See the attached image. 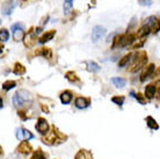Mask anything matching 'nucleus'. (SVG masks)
I'll use <instances>...</instances> for the list:
<instances>
[{"mask_svg":"<svg viewBox=\"0 0 160 159\" xmlns=\"http://www.w3.org/2000/svg\"><path fill=\"white\" fill-rule=\"evenodd\" d=\"M35 55L42 56V57L47 58V59H51V58H52V51H51V49H50V48H47V47H43V48L37 49L36 51H35Z\"/></svg>","mask_w":160,"mask_h":159,"instance_id":"obj_15","label":"nucleus"},{"mask_svg":"<svg viewBox=\"0 0 160 159\" xmlns=\"http://www.w3.org/2000/svg\"><path fill=\"white\" fill-rule=\"evenodd\" d=\"M0 153H1V147H0Z\"/></svg>","mask_w":160,"mask_h":159,"instance_id":"obj_37","label":"nucleus"},{"mask_svg":"<svg viewBox=\"0 0 160 159\" xmlns=\"http://www.w3.org/2000/svg\"><path fill=\"white\" fill-rule=\"evenodd\" d=\"M30 159H45V156H44V153L41 150H37V151L34 152V155L32 156Z\"/></svg>","mask_w":160,"mask_h":159,"instance_id":"obj_31","label":"nucleus"},{"mask_svg":"<svg viewBox=\"0 0 160 159\" xmlns=\"http://www.w3.org/2000/svg\"><path fill=\"white\" fill-rule=\"evenodd\" d=\"M124 100H125V98L122 95H118V96H112V101L114 102L115 105H117V106H122V105L124 104Z\"/></svg>","mask_w":160,"mask_h":159,"instance_id":"obj_29","label":"nucleus"},{"mask_svg":"<svg viewBox=\"0 0 160 159\" xmlns=\"http://www.w3.org/2000/svg\"><path fill=\"white\" fill-rule=\"evenodd\" d=\"M36 38H37V34L35 33L34 28H30L29 32L27 33V34H24L22 41H23L24 45H26L27 48H32V47L36 44Z\"/></svg>","mask_w":160,"mask_h":159,"instance_id":"obj_5","label":"nucleus"},{"mask_svg":"<svg viewBox=\"0 0 160 159\" xmlns=\"http://www.w3.org/2000/svg\"><path fill=\"white\" fill-rule=\"evenodd\" d=\"M157 90H159V86H157L156 87V85H153V84L148 85V86L145 87V96H146L148 100L153 99V98L156 96Z\"/></svg>","mask_w":160,"mask_h":159,"instance_id":"obj_14","label":"nucleus"},{"mask_svg":"<svg viewBox=\"0 0 160 159\" xmlns=\"http://www.w3.org/2000/svg\"><path fill=\"white\" fill-rule=\"evenodd\" d=\"M23 1H29V0H23Z\"/></svg>","mask_w":160,"mask_h":159,"instance_id":"obj_38","label":"nucleus"},{"mask_svg":"<svg viewBox=\"0 0 160 159\" xmlns=\"http://www.w3.org/2000/svg\"><path fill=\"white\" fill-rule=\"evenodd\" d=\"M87 70L89 72H92V73H95V72L100 71V66H99V65H98L95 62H88Z\"/></svg>","mask_w":160,"mask_h":159,"instance_id":"obj_26","label":"nucleus"},{"mask_svg":"<svg viewBox=\"0 0 160 159\" xmlns=\"http://www.w3.org/2000/svg\"><path fill=\"white\" fill-rule=\"evenodd\" d=\"M146 123H148V127H150L152 130H158L159 129V126H158L156 120L153 119L152 116H148L146 117Z\"/></svg>","mask_w":160,"mask_h":159,"instance_id":"obj_23","label":"nucleus"},{"mask_svg":"<svg viewBox=\"0 0 160 159\" xmlns=\"http://www.w3.org/2000/svg\"><path fill=\"white\" fill-rule=\"evenodd\" d=\"M32 95L30 93L24 90H21V91L16 92L14 96H13V104L15 107H22L26 102H32Z\"/></svg>","mask_w":160,"mask_h":159,"instance_id":"obj_4","label":"nucleus"},{"mask_svg":"<svg viewBox=\"0 0 160 159\" xmlns=\"http://www.w3.org/2000/svg\"><path fill=\"white\" fill-rule=\"evenodd\" d=\"M74 105H76V107L79 108V109H85V108H87L88 106L91 105V99H89V98H84V96H79V98L76 99Z\"/></svg>","mask_w":160,"mask_h":159,"instance_id":"obj_11","label":"nucleus"},{"mask_svg":"<svg viewBox=\"0 0 160 159\" xmlns=\"http://www.w3.org/2000/svg\"><path fill=\"white\" fill-rule=\"evenodd\" d=\"M36 130L42 135H45L49 131V124L47 122V120L43 117H38L36 123Z\"/></svg>","mask_w":160,"mask_h":159,"instance_id":"obj_9","label":"nucleus"},{"mask_svg":"<svg viewBox=\"0 0 160 159\" xmlns=\"http://www.w3.org/2000/svg\"><path fill=\"white\" fill-rule=\"evenodd\" d=\"M55 35H56V30H49V32L44 33L43 35L40 37V43L44 44L47 43V42H49V41H51L53 37H55Z\"/></svg>","mask_w":160,"mask_h":159,"instance_id":"obj_16","label":"nucleus"},{"mask_svg":"<svg viewBox=\"0 0 160 159\" xmlns=\"http://www.w3.org/2000/svg\"><path fill=\"white\" fill-rule=\"evenodd\" d=\"M66 138L68 137L62 135L56 128H52L50 131H48L45 134V136L43 137V142L45 144H48V145H57V144L65 142Z\"/></svg>","mask_w":160,"mask_h":159,"instance_id":"obj_2","label":"nucleus"},{"mask_svg":"<svg viewBox=\"0 0 160 159\" xmlns=\"http://www.w3.org/2000/svg\"><path fill=\"white\" fill-rule=\"evenodd\" d=\"M2 48H4V45H2V44H0V54L2 52Z\"/></svg>","mask_w":160,"mask_h":159,"instance_id":"obj_35","label":"nucleus"},{"mask_svg":"<svg viewBox=\"0 0 160 159\" xmlns=\"http://www.w3.org/2000/svg\"><path fill=\"white\" fill-rule=\"evenodd\" d=\"M138 4L142 6H151L153 4L152 0H138Z\"/></svg>","mask_w":160,"mask_h":159,"instance_id":"obj_33","label":"nucleus"},{"mask_svg":"<svg viewBox=\"0 0 160 159\" xmlns=\"http://www.w3.org/2000/svg\"><path fill=\"white\" fill-rule=\"evenodd\" d=\"M150 33H151V27L148 26V24H144V26H142L138 29L137 36H138V38H145V37H148V35Z\"/></svg>","mask_w":160,"mask_h":159,"instance_id":"obj_17","label":"nucleus"},{"mask_svg":"<svg viewBox=\"0 0 160 159\" xmlns=\"http://www.w3.org/2000/svg\"><path fill=\"white\" fill-rule=\"evenodd\" d=\"M92 1H93V3H95V1H96V0H92Z\"/></svg>","mask_w":160,"mask_h":159,"instance_id":"obj_36","label":"nucleus"},{"mask_svg":"<svg viewBox=\"0 0 160 159\" xmlns=\"http://www.w3.org/2000/svg\"><path fill=\"white\" fill-rule=\"evenodd\" d=\"M157 20H158L157 16H148V19H146V21H145V24H148V26H150V27H152Z\"/></svg>","mask_w":160,"mask_h":159,"instance_id":"obj_32","label":"nucleus"},{"mask_svg":"<svg viewBox=\"0 0 160 159\" xmlns=\"http://www.w3.org/2000/svg\"><path fill=\"white\" fill-rule=\"evenodd\" d=\"M106 34V29L101 26H95L92 30V41L93 42H98L101 37H103V35Z\"/></svg>","mask_w":160,"mask_h":159,"instance_id":"obj_10","label":"nucleus"},{"mask_svg":"<svg viewBox=\"0 0 160 159\" xmlns=\"http://www.w3.org/2000/svg\"><path fill=\"white\" fill-rule=\"evenodd\" d=\"M74 159H93V156L88 150H80L76 155Z\"/></svg>","mask_w":160,"mask_h":159,"instance_id":"obj_19","label":"nucleus"},{"mask_svg":"<svg viewBox=\"0 0 160 159\" xmlns=\"http://www.w3.org/2000/svg\"><path fill=\"white\" fill-rule=\"evenodd\" d=\"M15 6H16V3L14 0H9L7 3H5L4 6H2V14L6 16L11 15L13 12V9L15 8Z\"/></svg>","mask_w":160,"mask_h":159,"instance_id":"obj_13","label":"nucleus"},{"mask_svg":"<svg viewBox=\"0 0 160 159\" xmlns=\"http://www.w3.org/2000/svg\"><path fill=\"white\" fill-rule=\"evenodd\" d=\"M0 23H1V20H0Z\"/></svg>","mask_w":160,"mask_h":159,"instance_id":"obj_39","label":"nucleus"},{"mask_svg":"<svg viewBox=\"0 0 160 159\" xmlns=\"http://www.w3.org/2000/svg\"><path fill=\"white\" fill-rule=\"evenodd\" d=\"M72 100V93L70 91H64L60 94V101L64 105H68Z\"/></svg>","mask_w":160,"mask_h":159,"instance_id":"obj_18","label":"nucleus"},{"mask_svg":"<svg viewBox=\"0 0 160 159\" xmlns=\"http://www.w3.org/2000/svg\"><path fill=\"white\" fill-rule=\"evenodd\" d=\"M16 86V81L15 80H7V81H5L2 84V90L5 91H9V90H12Z\"/></svg>","mask_w":160,"mask_h":159,"instance_id":"obj_25","label":"nucleus"},{"mask_svg":"<svg viewBox=\"0 0 160 159\" xmlns=\"http://www.w3.org/2000/svg\"><path fill=\"white\" fill-rule=\"evenodd\" d=\"M131 95L135 96V98L139 101L140 105H145V102H146V101H145V98L143 96V94H142V93H139V92H138V93H136V94H135L133 92H131Z\"/></svg>","mask_w":160,"mask_h":159,"instance_id":"obj_30","label":"nucleus"},{"mask_svg":"<svg viewBox=\"0 0 160 159\" xmlns=\"http://www.w3.org/2000/svg\"><path fill=\"white\" fill-rule=\"evenodd\" d=\"M16 150H18V152L22 153V155H29L32 151V147L27 141H23V142H21L19 146L16 147Z\"/></svg>","mask_w":160,"mask_h":159,"instance_id":"obj_12","label":"nucleus"},{"mask_svg":"<svg viewBox=\"0 0 160 159\" xmlns=\"http://www.w3.org/2000/svg\"><path fill=\"white\" fill-rule=\"evenodd\" d=\"M65 78L70 81V83H79L80 80L79 78H78V76L76 74V72L73 71H68L66 72V74H65Z\"/></svg>","mask_w":160,"mask_h":159,"instance_id":"obj_22","label":"nucleus"},{"mask_svg":"<svg viewBox=\"0 0 160 159\" xmlns=\"http://www.w3.org/2000/svg\"><path fill=\"white\" fill-rule=\"evenodd\" d=\"M156 70V65L153 63L148 64V65H145L144 66V70L142 72V74H140V81H146V79L148 78H151L153 76V72Z\"/></svg>","mask_w":160,"mask_h":159,"instance_id":"obj_8","label":"nucleus"},{"mask_svg":"<svg viewBox=\"0 0 160 159\" xmlns=\"http://www.w3.org/2000/svg\"><path fill=\"white\" fill-rule=\"evenodd\" d=\"M15 135L16 138L19 139V141H22V142L34 138V135H32V132L29 131L28 129H24V128H18L15 130Z\"/></svg>","mask_w":160,"mask_h":159,"instance_id":"obj_7","label":"nucleus"},{"mask_svg":"<svg viewBox=\"0 0 160 159\" xmlns=\"http://www.w3.org/2000/svg\"><path fill=\"white\" fill-rule=\"evenodd\" d=\"M4 107V101H2V98L0 96V109Z\"/></svg>","mask_w":160,"mask_h":159,"instance_id":"obj_34","label":"nucleus"},{"mask_svg":"<svg viewBox=\"0 0 160 159\" xmlns=\"http://www.w3.org/2000/svg\"><path fill=\"white\" fill-rule=\"evenodd\" d=\"M73 7V0H64V13L68 14L72 11Z\"/></svg>","mask_w":160,"mask_h":159,"instance_id":"obj_27","label":"nucleus"},{"mask_svg":"<svg viewBox=\"0 0 160 159\" xmlns=\"http://www.w3.org/2000/svg\"><path fill=\"white\" fill-rule=\"evenodd\" d=\"M112 83L116 86L117 88H123L125 86V79L124 78H120V77H115V78H112Z\"/></svg>","mask_w":160,"mask_h":159,"instance_id":"obj_21","label":"nucleus"},{"mask_svg":"<svg viewBox=\"0 0 160 159\" xmlns=\"http://www.w3.org/2000/svg\"><path fill=\"white\" fill-rule=\"evenodd\" d=\"M136 35L132 33H127L124 35H116L112 42V49H115L116 47L118 48H125L129 45H132L136 41Z\"/></svg>","mask_w":160,"mask_h":159,"instance_id":"obj_1","label":"nucleus"},{"mask_svg":"<svg viewBox=\"0 0 160 159\" xmlns=\"http://www.w3.org/2000/svg\"><path fill=\"white\" fill-rule=\"evenodd\" d=\"M8 38H9V32H8L7 29H1L0 30V41L1 42H6V41H8Z\"/></svg>","mask_w":160,"mask_h":159,"instance_id":"obj_28","label":"nucleus"},{"mask_svg":"<svg viewBox=\"0 0 160 159\" xmlns=\"http://www.w3.org/2000/svg\"><path fill=\"white\" fill-rule=\"evenodd\" d=\"M23 24L21 22H18V23H14L12 26V32H13V36H14V40L16 42L19 41H22L24 36V32H23Z\"/></svg>","mask_w":160,"mask_h":159,"instance_id":"obj_6","label":"nucleus"},{"mask_svg":"<svg viewBox=\"0 0 160 159\" xmlns=\"http://www.w3.org/2000/svg\"><path fill=\"white\" fill-rule=\"evenodd\" d=\"M132 57H133V63H132L131 68L129 69V71L135 73V72H138L140 69H143L146 65V63H148V54L145 51H138Z\"/></svg>","mask_w":160,"mask_h":159,"instance_id":"obj_3","label":"nucleus"},{"mask_svg":"<svg viewBox=\"0 0 160 159\" xmlns=\"http://www.w3.org/2000/svg\"><path fill=\"white\" fill-rule=\"evenodd\" d=\"M132 56H133V54H128V55L124 56L123 58L118 62V66H120V68H124L125 65H128L129 62L132 59Z\"/></svg>","mask_w":160,"mask_h":159,"instance_id":"obj_24","label":"nucleus"},{"mask_svg":"<svg viewBox=\"0 0 160 159\" xmlns=\"http://www.w3.org/2000/svg\"><path fill=\"white\" fill-rule=\"evenodd\" d=\"M13 73L16 74V76H22V74L26 73V68L21 63H15L14 69H13Z\"/></svg>","mask_w":160,"mask_h":159,"instance_id":"obj_20","label":"nucleus"}]
</instances>
